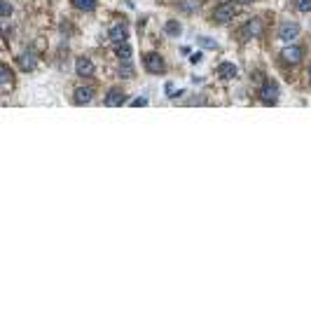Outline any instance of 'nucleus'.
I'll list each match as a JSON object with an SVG mask.
<instances>
[{"instance_id": "1", "label": "nucleus", "mask_w": 311, "mask_h": 311, "mask_svg": "<svg viewBox=\"0 0 311 311\" xmlns=\"http://www.w3.org/2000/svg\"><path fill=\"white\" fill-rule=\"evenodd\" d=\"M234 14H236V7H234L232 2H220V5L213 9V19L218 21V24H227V21H232Z\"/></svg>"}, {"instance_id": "2", "label": "nucleus", "mask_w": 311, "mask_h": 311, "mask_svg": "<svg viewBox=\"0 0 311 311\" xmlns=\"http://www.w3.org/2000/svg\"><path fill=\"white\" fill-rule=\"evenodd\" d=\"M145 68H148V73L159 75V73H164L166 63H164V59H161L157 52H150V54H145Z\"/></svg>"}, {"instance_id": "3", "label": "nucleus", "mask_w": 311, "mask_h": 311, "mask_svg": "<svg viewBox=\"0 0 311 311\" xmlns=\"http://www.w3.org/2000/svg\"><path fill=\"white\" fill-rule=\"evenodd\" d=\"M260 101L267 103V106H274L276 101H278V87H276L274 82H269L265 87L260 89Z\"/></svg>"}, {"instance_id": "4", "label": "nucleus", "mask_w": 311, "mask_h": 311, "mask_svg": "<svg viewBox=\"0 0 311 311\" xmlns=\"http://www.w3.org/2000/svg\"><path fill=\"white\" fill-rule=\"evenodd\" d=\"M297 36H300V26L293 24V21H285V24H281V28H278V38H281L283 42H290V40H295Z\"/></svg>"}, {"instance_id": "5", "label": "nucleus", "mask_w": 311, "mask_h": 311, "mask_svg": "<svg viewBox=\"0 0 311 311\" xmlns=\"http://www.w3.org/2000/svg\"><path fill=\"white\" fill-rule=\"evenodd\" d=\"M17 66H19V68H21L24 73L36 71V68H38V59H36V54H31V52L19 54V56H17Z\"/></svg>"}, {"instance_id": "6", "label": "nucleus", "mask_w": 311, "mask_h": 311, "mask_svg": "<svg viewBox=\"0 0 311 311\" xmlns=\"http://www.w3.org/2000/svg\"><path fill=\"white\" fill-rule=\"evenodd\" d=\"M262 33V19H250L246 26L241 28V38L243 40H250V38H255Z\"/></svg>"}, {"instance_id": "7", "label": "nucleus", "mask_w": 311, "mask_h": 311, "mask_svg": "<svg viewBox=\"0 0 311 311\" xmlns=\"http://www.w3.org/2000/svg\"><path fill=\"white\" fill-rule=\"evenodd\" d=\"M108 38H110V42L122 44V42H126V38H129V31H126L124 24H115V26L108 31Z\"/></svg>"}, {"instance_id": "8", "label": "nucleus", "mask_w": 311, "mask_h": 311, "mask_svg": "<svg viewBox=\"0 0 311 311\" xmlns=\"http://www.w3.org/2000/svg\"><path fill=\"white\" fill-rule=\"evenodd\" d=\"M73 98H75L78 106H84V103H89V101L94 98V89L91 87H78L75 89V94H73Z\"/></svg>"}, {"instance_id": "9", "label": "nucleus", "mask_w": 311, "mask_h": 311, "mask_svg": "<svg viewBox=\"0 0 311 311\" xmlns=\"http://www.w3.org/2000/svg\"><path fill=\"white\" fill-rule=\"evenodd\" d=\"M75 71L80 78H91L94 75V63L89 61V59H78L75 61Z\"/></svg>"}, {"instance_id": "10", "label": "nucleus", "mask_w": 311, "mask_h": 311, "mask_svg": "<svg viewBox=\"0 0 311 311\" xmlns=\"http://www.w3.org/2000/svg\"><path fill=\"white\" fill-rule=\"evenodd\" d=\"M122 103H124V94H122L119 89H113V91L106 94V106L117 108V106H122Z\"/></svg>"}, {"instance_id": "11", "label": "nucleus", "mask_w": 311, "mask_h": 311, "mask_svg": "<svg viewBox=\"0 0 311 311\" xmlns=\"http://www.w3.org/2000/svg\"><path fill=\"white\" fill-rule=\"evenodd\" d=\"M0 87L5 91H12V71H9V66H0Z\"/></svg>"}, {"instance_id": "12", "label": "nucleus", "mask_w": 311, "mask_h": 311, "mask_svg": "<svg viewBox=\"0 0 311 311\" xmlns=\"http://www.w3.org/2000/svg\"><path fill=\"white\" fill-rule=\"evenodd\" d=\"M283 59L290 63H297L300 59H302V49L300 47H295V44H290V47H285L283 49Z\"/></svg>"}, {"instance_id": "13", "label": "nucleus", "mask_w": 311, "mask_h": 311, "mask_svg": "<svg viewBox=\"0 0 311 311\" xmlns=\"http://www.w3.org/2000/svg\"><path fill=\"white\" fill-rule=\"evenodd\" d=\"M218 75H220V78H225V80H232V78H236V68H234L232 63H220Z\"/></svg>"}, {"instance_id": "14", "label": "nucleus", "mask_w": 311, "mask_h": 311, "mask_svg": "<svg viewBox=\"0 0 311 311\" xmlns=\"http://www.w3.org/2000/svg\"><path fill=\"white\" fill-rule=\"evenodd\" d=\"M178 7L185 9V12H190V14H194V12H199L201 2H199V0H180V2H178Z\"/></svg>"}, {"instance_id": "15", "label": "nucleus", "mask_w": 311, "mask_h": 311, "mask_svg": "<svg viewBox=\"0 0 311 311\" xmlns=\"http://www.w3.org/2000/svg\"><path fill=\"white\" fill-rule=\"evenodd\" d=\"M115 54H117V59H122V61H129V59H131V54H133V49H131V47H129L126 42H122V44H117Z\"/></svg>"}, {"instance_id": "16", "label": "nucleus", "mask_w": 311, "mask_h": 311, "mask_svg": "<svg viewBox=\"0 0 311 311\" xmlns=\"http://www.w3.org/2000/svg\"><path fill=\"white\" fill-rule=\"evenodd\" d=\"M73 5L78 9H82V12H89V9L96 7V0H73Z\"/></svg>"}, {"instance_id": "17", "label": "nucleus", "mask_w": 311, "mask_h": 311, "mask_svg": "<svg viewBox=\"0 0 311 311\" xmlns=\"http://www.w3.org/2000/svg\"><path fill=\"white\" fill-rule=\"evenodd\" d=\"M166 33H169L171 38H178L180 36V33H183V31H180V24H178V21H166Z\"/></svg>"}, {"instance_id": "18", "label": "nucleus", "mask_w": 311, "mask_h": 311, "mask_svg": "<svg viewBox=\"0 0 311 311\" xmlns=\"http://www.w3.org/2000/svg\"><path fill=\"white\" fill-rule=\"evenodd\" d=\"M119 78H124V80H129V78H133V66H129V63H122L119 66Z\"/></svg>"}, {"instance_id": "19", "label": "nucleus", "mask_w": 311, "mask_h": 311, "mask_svg": "<svg viewBox=\"0 0 311 311\" xmlns=\"http://www.w3.org/2000/svg\"><path fill=\"white\" fill-rule=\"evenodd\" d=\"M199 44H201V47H208V49H215V47H218L211 38H199Z\"/></svg>"}, {"instance_id": "20", "label": "nucleus", "mask_w": 311, "mask_h": 311, "mask_svg": "<svg viewBox=\"0 0 311 311\" xmlns=\"http://www.w3.org/2000/svg\"><path fill=\"white\" fill-rule=\"evenodd\" d=\"M297 9H300V12H309V9H311V0H297Z\"/></svg>"}, {"instance_id": "21", "label": "nucleus", "mask_w": 311, "mask_h": 311, "mask_svg": "<svg viewBox=\"0 0 311 311\" xmlns=\"http://www.w3.org/2000/svg\"><path fill=\"white\" fill-rule=\"evenodd\" d=\"M9 14H12V5H9V0H5V2H2V17L7 19Z\"/></svg>"}, {"instance_id": "22", "label": "nucleus", "mask_w": 311, "mask_h": 311, "mask_svg": "<svg viewBox=\"0 0 311 311\" xmlns=\"http://www.w3.org/2000/svg\"><path fill=\"white\" fill-rule=\"evenodd\" d=\"M131 106L133 108H143V106H148V101H145V98H136V101H131Z\"/></svg>"}, {"instance_id": "23", "label": "nucleus", "mask_w": 311, "mask_h": 311, "mask_svg": "<svg viewBox=\"0 0 311 311\" xmlns=\"http://www.w3.org/2000/svg\"><path fill=\"white\" fill-rule=\"evenodd\" d=\"M164 91H166V96H176V94H178L176 89H173V84H166V89H164Z\"/></svg>"}, {"instance_id": "24", "label": "nucleus", "mask_w": 311, "mask_h": 311, "mask_svg": "<svg viewBox=\"0 0 311 311\" xmlns=\"http://www.w3.org/2000/svg\"><path fill=\"white\" fill-rule=\"evenodd\" d=\"M239 2H253V0H239Z\"/></svg>"}, {"instance_id": "25", "label": "nucleus", "mask_w": 311, "mask_h": 311, "mask_svg": "<svg viewBox=\"0 0 311 311\" xmlns=\"http://www.w3.org/2000/svg\"><path fill=\"white\" fill-rule=\"evenodd\" d=\"M309 78H311V68H309Z\"/></svg>"}]
</instances>
